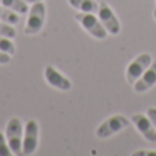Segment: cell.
<instances>
[{"instance_id": "6da1fadb", "label": "cell", "mask_w": 156, "mask_h": 156, "mask_svg": "<svg viewBox=\"0 0 156 156\" xmlns=\"http://www.w3.org/2000/svg\"><path fill=\"white\" fill-rule=\"evenodd\" d=\"M5 138L11 152L16 156L23 155L22 151V141H23V126L19 118H12L5 127Z\"/></svg>"}, {"instance_id": "7a4b0ae2", "label": "cell", "mask_w": 156, "mask_h": 156, "mask_svg": "<svg viewBox=\"0 0 156 156\" xmlns=\"http://www.w3.org/2000/svg\"><path fill=\"white\" fill-rule=\"evenodd\" d=\"M74 18L81 23V26L86 30L90 36H93L97 40H104L107 37V29L103 26L100 19L94 16L92 12H77Z\"/></svg>"}, {"instance_id": "3957f363", "label": "cell", "mask_w": 156, "mask_h": 156, "mask_svg": "<svg viewBox=\"0 0 156 156\" xmlns=\"http://www.w3.org/2000/svg\"><path fill=\"white\" fill-rule=\"evenodd\" d=\"M45 22V5L43 2H38L32 4V8L29 11V16L25 26V34L33 36L41 32Z\"/></svg>"}, {"instance_id": "277c9868", "label": "cell", "mask_w": 156, "mask_h": 156, "mask_svg": "<svg viewBox=\"0 0 156 156\" xmlns=\"http://www.w3.org/2000/svg\"><path fill=\"white\" fill-rule=\"evenodd\" d=\"M129 119H126L123 115H114L104 121L96 130V136L99 138H108L111 136L119 133L125 127L129 126Z\"/></svg>"}, {"instance_id": "5b68a950", "label": "cell", "mask_w": 156, "mask_h": 156, "mask_svg": "<svg viewBox=\"0 0 156 156\" xmlns=\"http://www.w3.org/2000/svg\"><path fill=\"white\" fill-rule=\"evenodd\" d=\"M38 145V123L34 119H29L25 126L22 151L23 155H32L36 152Z\"/></svg>"}, {"instance_id": "8992f818", "label": "cell", "mask_w": 156, "mask_h": 156, "mask_svg": "<svg viewBox=\"0 0 156 156\" xmlns=\"http://www.w3.org/2000/svg\"><path fill=\"white\" fill-rule=\"evenodd\" d=\"M152 63V56L149 54H141L138 58H136L126 69V80L129 83H134L141 76L144 74V71L151 66Z\"/></svg>"}, {"instance_id": "52a82bcc", "label": "cell", "mask_w": 156, "mask_h": 156, "mask_svg": "<svg viewBox=\"0 0 156 156\" xmlns=\"http://www.w3.org/2000/svg\"><path fill=\"white\" fill-rule=\"evenodd\" d=\"M97 14H99L100 22L103 23V26L107 29V32L110 33V34L115 36L121 32V23H119L118 18L115 16L114 11L111 10V7L105 2H101L99 4V11H97Z\"/></svg>"}, {"instance_id": "ba28073f", "label": "cell", "mask_w": 156, "mask_h": 156, "mask_svg": "<svg viewBox=\"0 0 156 156\" xmlns=\"http://www.w3.org/2000/svg\"><path fill=\"white\" fill-rule=\"evenodd\" d=\"M44 77H45L47 82L49 83L51 86L59 89V90H70L71 89V81L69 80L67 77H65L60 71H58L54 66L48 65L44 70Z\"/></svg>"}, {"instance_id": "9c48e42d", "label": "cell", "mask_w": 156, "mask_h": 156, "mask_svg": "<svg viewBox=\"0 0 156 156\" xmlns=\"http://www.w3.org/2000/svg\"><path fill=\"white\" fill-rule=\"evenodd\" d=\"M132 122L136 126V129L144 136V138L151 143H156V129L152 125L151 119L143 114H136L132 116Z\"/></svg>"}, {"instance_id": "30bf717a", "label": "cell", "mask_w": 156, "mask_h": 156, "mask_svg": "<svg viewBox=\"0 0 156 156\" xmlns=\"http://www.w3.org/2000/svg\"><path fill=\"white\" fill-rule=\"evenodd\" d=\"M156 85V62H152L151 66L144 71V74L133 83V89L137 93L149 90Z\"/></svg>"}, {"instance_id": "8fae6325", "label": "cell", "mask_w": 156, "mask_h": 156, "mask_svg": "<svg viewBox=\"0 0 156 156\" xmlns=\"http://www.w3.org/2000/svg\"><path fill=\"white\" fill-rule=\"evenodd\" d=\"M71 7L80 10L81 12H92L96 14L99 11V4L94 0H69Z\"/></svg>"}, {"instance_id": "7c38bea8", "label": "cell", "mask_w": 156, "mask_h": 156, "mask_svg": "<svg viewBox=\"0 0 156 156\" xmlns=\"http://www.w3.org/2000/svg\"><path fill=\"white\" fill-rule=\"evenodd\" d=\"M0 4H3L4 7H8L10 10L15 11L18 14H26L29 11L27 3L25 0H2Z\"/></svg>"}, {"instance_id": "4fadbf2b", "label": "cell", "mask_w": 156, "mask_h": 156, "mask_svg": "<svg viewBox=\"0 0 156 156\" xmlns=\"http://www.w3.org/2000/svg\"><path fill=\"white\" fill-rule=\"evenodd\" d=\"M0 21L7 22L10 25H16L19 22V15L18 12L10 10L8 7H4V5H0Z\"/></svg>"}, {"instance_id": "5bb4252c", "label": "cell", "mask_w": 156, "mask_h": 156, "mask_svg": "<svg viewBox=\"0 0 156 156\" xmlns=\"http://www.w3.org/2000/svg\"><path fill=\"white\" fill-rule=\"evenodd\" d=\"M0 51L5 52V54L14 55L15 54V45H14V43L8 37L0 36Z\"/></svg>"}, {"instance_id": "9a60e30c", "label": "cell", "mask_w": 156, "mask_h": 156, "mask_svg": "<svg viewBox=\"0 0 156 156\" xmlns=\"http://www.w3.org/2000/svg\"><path fill=\"white\" fill-rule=\"evenodd\" d=\"M0 36H4V37H8V38H15L16 32L12 27V25L0 21Z\"/></svg>"}, {"instance_id": "2e32d148", "label": "cell", "mask_w": 156, "mask_h": 156, "mask_svg": "<svg viewBox=\"0 0 156 156\" xmlns=\"http://www.w3.org/2000/svg\"><path fill=\"white\" fill-rule=\"evenodd\" d=\"M11 154H12V152H11L10 147H8L5 134L0 133V156H10Z\"/></svg>"}, {"instance_id": "e0dca14e", "label": "cell", "mask_w": 156, "mask_h": 156, "mask_svg": "<svg viewBox=\"0 0 156 156\" xmlns=\"http://www.w3.org/2000/svg\"><path fill=\"white\" fill-rule=\"evenodd\" d=\"M147 115H148V118L151 119V122H152V125H154V127L156 129V108H149L148 110V112H147Z\"/></svg>"}, {"instance_id": "ac0fdd59", "label": "cell", "mask_w": 156, "mask_h": 156, "mask_svg": "<svg viewBox=\"0 0 156 156\" xmlns=\"http://www.w3.org/2000/svg\"><path fill=\"white\" fill-rule=\"evenodd\" d=\"M10 62H11V55L0 51V65H7Z\"/></svg>"}, {"instance_id": "d6986e66", "label": "cell", "mask_w": 156, "mask_h": 156, "mask_svg": "<svg viewBox=\"0 0 156 156\" xmlns=\"http://www.w3.org/2000/svg\"><path fill=\"white\" fill-rule=\"evenodd\" d=\"M133 156H156V149L155 151H145V149H143V151H137L133 154Z\"/></svg>"}, {"instance_id": "ffe728a7", "label": "cell", "mask_w": 156, "mask_h": 156, "mask_svg": "<svg viewBox=\"0 0 156 156\" xmlns=\"http://www.w3.org/2000/svg\"><path fill=\"white\" fill-rule=\"evenodd\" d=\"M26 3H30V4H34V3H38V2H44V0H25Z\"/></svg>"}, {"instance_id": "44dd1931", "label": "cell", "mask_w": 156, "mask_h": 156, "mask_svg": "<svg viewBox=\"0 0 156 156\" xmlns=\"http://www.w3.org/2000/svg\"><path fill=\"white\" fill-rule=\"evenodd\" d=\"M154 16H155V19H156V10L154 11Z\"/></svg>"}, {"instance_id": "7402d4cb", "label": "cell", "mask_w": 156, "mask_h": 156, "mask_svg": "<svg viewBox=\"0 0 156 156\" xmlns=\"http://www.w3.org/2000/svg\"><path fill=\"white\" fill-rule=\"evenodd\" d=\"M0 2H2V0H0Z\"/></svg>"}]
</instances>
